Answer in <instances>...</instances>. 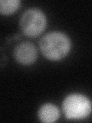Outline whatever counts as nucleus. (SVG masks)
Masks as SVG:
<instances>
[{"mask_svg":"<svg viewBox=\"0 0 92 123\" xmlns=\"http://www.w3.org/2000/svg\"><path fill=\"white\" fill-rule=\"evenodd\" d=\"M21 5L19 0H0V14L10 15L14 13Z\"/></svg>","mask_w":92,"mask_h":123,"instance_id":"nucleus-6","label":"nucleus"},{"mask_svg":"<svg viewBox=\"0 0 92 123\" xmlns=\"http://www.w3.org/2000/svg\"><path fill=\"white\" fill-rule=\"evenodd\" d=\"M63 111L68 119H83L91 111V102L85 95L74 93L68 95L63 101Z\"/></svg>","mask_w":92,"mask_h":123,"instance_id":"nucleus-2","label":"nucleus"},{"mask_svg":"<svg viewBox=\"0 0 92 123\" xmlns=\"http://www.w3.org/2000/svg\"><path fill=\"white\" fill-rule=\"evenodd\" d=\"M71 41L67 35L60 32H52L41 38L39 47L48 59L56 61L66 57L71 50Z\"/></svg>","mask_w":92,"mask_h":123,"instance_id":"nucleus-1","label":"nucleus"},{"mask_svg":"<svg viewBox=\"0 0 92 123\" xmlns=\"http://www.w3.org/2000/svg\"><path fill=\"white\" fill-rule=\"evenodd\" d=\"M47 20L43 12L38 9L25 11L20 19V28L25 36L35 37L45 30Z\"/></svg>","mask_w":92,"mask_h":123,"instance_id":"nucleus-3","label":"nucleus"},{"mask_svg":"<svg viewBox=\"0 0 92 123\" xmlns=\"http://www.w3.org/2000/svg\"><path fill=\"white\" fill-rule=\"evenodd\" d=\"M59 115L58 109L52 103L45 104L38 111V118L42 122L45 123H52L57 121Z\"/></svg>","mask_w":92,"mask_h":123,"instance_id":"nucleus-5","label":"nucleus"},{"mask_svg":"<svg viewBox=\"0 0 92 123\" xmlns=\"http://www.w3.org/2000/svg\"><path fill=\"white\" fill-rule=\"evenodd\" d=\"M15 59L22 65H30L34 62L38 57L37 49L32 43L24 42L15 49Z\"/></svg>","mask_w":92,"mask_h":123,"instance_id":"nucleus-4","label":"nucleus"}]
</instances>
